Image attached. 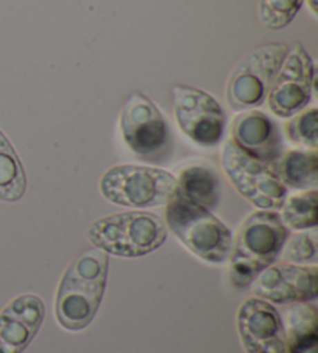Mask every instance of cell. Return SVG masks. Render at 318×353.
<instances>
[{
    "instance_id": "obj_1",
    "label": "cell",
    "mask_w": 318,
    "mask_h": 353,
    "mask_svg": "<svg viewBox=\"0 0 318 353\" xmlns=\"http://www.w3.org/2000/svg\"><path fill=\"white\" fill-rule=\"evenodd\" d=\"M109 259L98 248L82 251L64 273L55 301L58 323L68 332H80L92 323L103 301Z\"/></svg>"
},
{
    "instance_id": "obj_2",
    "label": "cell",
    "mask_w": 318,
    "mask_h": 353,
    "mask_svg": "<svg viewBox=\"0 0 318 353\" xmlns=\"http://www.w3.org/2000/svg\"><path fill=\"white\" fill-rule=\"evenodd\" d=\"M289 239L277 211L259 210L244 220L233 241L230 254V279L236 288H245L273 265Z\"/></svg>"
},
{
    "instance_id": "obj_3",
    "label": "cell",
    "mask_w": 318,
    "mask_h": 353,
    "mask_svg": "<svg viewBox=\"0 0 318 353\" xmlns=\"http://www.w3.org/2000/svg\"><path fill=\"white\" fill-rule=\"evenodd\" d=\"M86 236L106 254L142 257L162 247L168 228L156 214L127 211L97 220L88 226Z\"/></svg>"
},
{
    "instance_id": "obj_4",
    "label": "cell",
    "mask_w": 318,
    "mask_h": 353,
    "mask_svg": "<svg viewBox=\"0 0 318 353\" xmlns=\"http://www.w3.org/2000/svg\"><path fill=\"white\" fill-rule=\"evenodd\" d=\"M165 216L173 234L199 259L208 263L230 259L233 236L212 211L173 195Z\"/></svg>"
},
{
    "instance_id": "obj_5",
    "label": "cell",
    "mask_w": 318,
    "mask_h": 353,
    "mask_svg": "<svg viewBox=\"0 0 318 353\" xmlns=\"http://www.w3.org/2000/svg\"><path fill=\"white\" fill-rule=\"evenodd\" d=\"M100 191L113 205L144 210L168 203L176 191V176L158 168L118 165L103 175Z\"/></svg>"
},
{
    "instance_id": "obj_6",
    "label": "cell",
    "mask_w": 318,
    "mask_h": 353,
    "mask_svg": "<svg viewBox=\"0 0 318 353\" xmlns=\"http://www.w3.org/2000/svg\"><path fill=\"white\" fill-rule=\"evenodd\" d=\"M288 52L286 43H267L238 62L225 87V101L233 112L253 110L265 103Z\"/></svg>"
},
{
    "instance_id": "obj_7",
    "label": "cell",
    "mask_w": 318,
    "mask_h": 353,
    "mask_svg": "<svg viewBox=\"0 0 318 353\" xmlns=\"http://www.w3.org/2000/svg\"><path fill=\"white\" fill-rule=\"evenodd\" d=\"M221 163L232 185L253 206L265 211L281 210L288 188L278 179L272 165L252 159L232 140L222 148Z\"/></svg>"
},
{
    "instance_id": "obj_8",
    "label": "cell",
    "mask_w": 318,
    "mask_h": 353,
    "mask_svg": "<svg viewBox=\"0 0 318 353\" xmlns=\"http://www.w3.org/2000/svg\"><path fill=\"white\" fill-rule=\"evenodd\" d=\"M126 146L143 161H162L169 154V129L162 112L146 94L132 93L120 115Z\"/></svg>"
},
{
    "instance_id": "obj_9",
    "label": "cell",
    "mask_w": 318,
    "mask_h": 353,
    "mask_svg": "<svg viewBox=\"0 0 318 353\" xmlns=\"http://www.w3.org/2000/svg\"><path fill=\"white\" fill-rule=\"evenodd\" d=\"M173 105L177 125L196 146L213 149L224 140L227 115L213 94L194 87L174 85Z\"/></svg>"
},
{
    "instance_id": "obj_10",
    "label": "cell",
    "mask_w": 318,
    "mask_h": 353,
    "mask_svg": "<svg viewBox=\"0 0 318 353\" xmlns=\"http://www.w3.org/2000/svg\"><path fill=\"white\" fill-rule=\"evenodd\" d=\"M315 81V67L301 43L289 47L284 62L273 81L267 101L278 118H290L304 110L310 103Z\"/></svg>"
},
{
    "instance_id": "obj_11",
    "label": "cell",
    "mask_w": 318,
    "mask_h": 353,
    "mask_svg": "<svg viewBox=\"0 0 318 353\" xmlns=\"http://www.w3.org/2000/svg\"><path fill=\"white\" fill-rule=\"evenodd\" d=\"M318 270L315 265L278 263L265 268L252 282L254 298L270 304H303L317 299Z\"/></svg>"
},
{
    "instance_id": "obj_12",
    "label": "cell",
    "mask_w": 318,
    "mask_h": 353,
    "mask_svg": "<svg viewBox=\"0 0 318 353\" xmlns=\"http://www.w3.org/2000/svg\"><path fill=\"white\" fill-rule=\"evenodd\" d=\"M238 332L247 353H288L283 318L270 302L247 299L238 312Z\"/></svg>"
},
{
    "instance_id": "obj_13",
    "label": "cell",
    "mask_w": 318,
    "mask_h": 353,
    "mask_svg": "<svg viewBox=\"0 0 318 353\" xmlns=\"http://www.w3.org/2000/svg\"><path fill=\"white\" fill-rule=\"evenodd\" d=\"M232 141L254 160L273 165L283 154V138L273 119L261 110H245L233 119Z\"/></svg>"
},
{
    "instance_id": "obj_14",
    "label": "cell",
    "mask_w": 318,
    "mask_h": 353,
    "mask_svg": "<svg viewBox=\"0 0 318 353\" xmlns=\"http://www.w3.org/2000/svg\"><path fill=\"white\" fill-rule=\"evenodd\" d=\"M44 304L36 294L12 299L0 313V353H22L33 341L44 321Z\"/></svg>"
},
{
    "instance_id": "obj_15",
    "label": "cell",
    "mask_w": 318,
    "mask_h": 353,
    "mask_svg": "<svg viewBox=\"0 0 318 353\" xmlns=\"http://www.w3.org/2000/svg\"><path fill=\"white\" fill-rule=\"evenodd\" d=\"M174 195L213 211L221 203V180L205 163H191L176 179Z\"/></svg>"
},
{
    "instance_id": "obj_16",
    "label": "cell",
    "mask_w": 318,
    "mask_h": 353,
    "mask_svg": "<svg viewBox=\"0 0 318 353\" xmlns=\"http://www.w3.org/2000/svg\"><path fill=\"white\" fill-rule=\"evenodd\" d=\"M272 166L286 188L309 191L318 186V157L315 150H288Z\"/></svg>"
},
{
    "instance_id": "obj_17",
    "label": "cell",
    "mask_w": 318,
    "mask_h": 353,
    "mask_svg": "<svg viewBox=\"0 0 318 353\" xmlns=\"http://www.w3.org/2000/svg\"><path fill=\"white\" fill-rule=\"evenodd\" d=\"M315 304L303 302L288 313V353H317L318 323Z\"/></svg>"
},
{
    "instance_id": "obj_18",
    "label": "cell",
    "mask_w": 318,
    "mask_h": 353,
    "mask_svg": "<svg viewBox=\"0 0 318 353\" xmlns=\"http://www.w3.org/2000/svg\"><path fill=\"white\" fill-rule=\"evenodd\" d=\"M27 189V176L8 138L0 130V200L17 201Z\"/></svg>"
},
{
    "instance_id": "obj_19",
    "label": "cell",
    "mask_w": 318,
    "mask_h": 353,
    "mask_svg": "<svg viewBox=\"0 0 318 353\" xmlns=\"http://www.w3.org/2000/svg\"><path fill=\"white\" fill-rule=\"evenodd\" d=\"M279 217L288 230L306 231L315 228L318 223L317 189H309V191L286 197Z\"/></svg>"
},
{
    "instance_id": "obj_20",
    "label": "cell",
    "mask_w": 318,
    "mask_h": 353,
    "mask_svg": "<svg viewBox=\"0 0 318 353\" xmlns=\"http://www.w3.org/2000/svg\"><path fill=\"white\" fill-rule=\"evenodd\" d=\"M286 137L290 143L315 150L318 146V110L315 107L298 112L284 124Z\"/></svg>"
},
{
    "instance_id": "obj_21",
    "label": "cell",
    "mask_w": 318,
    "mask_h": 353,
    "mask_svg": "<svg viewBox=\"0 0 318 353\" xmlns=\"http://www.w3.org/2000/svg\"><path fill=\"white\" fill-rule=\"evenodd\" d=\"M304 0H259L258 19L263 27L281 30L294 21Z\"/></svg>"
},
{
    "instance_id": "obj_22",
    "label": "cell",
    "mask_w": 318,
    "mask_h": 353,
    "mask_svg": "<svg viewBox=\"0 0 318 353\" xmlns=\"http://www.w3.org/2000/svg\"><path fill=\"white\" fill-rule=\"evenodd\" d=\"M284 262L295 265H317L318 262V247H317V231H303L292 236L284 243L281 251Z\"/></svg>"
},
{
    "instance_id": "obj_23",
    "label": "cell",
    "mask_w": 318,
    "mask_h": 353,
    "mask_svg": "<svg viewBox=\"0 0 318 353\" xmlns=\"http://www.w3.org/2000/svg\"><path fill=\"white\" fill-rule=\"evenodd\" d=\"M306 3L309 6L310 12H312L314 16H317V0H306Z\"/></svg>"
}]
</instances>
